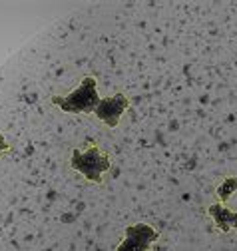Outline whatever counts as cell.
I'll list each match as a JSON object with an SVG mask.
<instances>
[{
    "label": "cell",
    "instance_id": "cell-1",
    "mask_svg": "<svg viewBox=\"0 0 237 251\" xmlns=\"http://www.w3.org/2000/svg\"><path fill=\"white\" fill-rule=\"evenodd\" d=\"M98 80L94 76H84L82 82L66 96H52L50 102L66 114H94L100 104Z\"/></svg>",
    "mask_w": 237,
    "mask_h": 251
},
{
    "label": "cell",
    "instance_id": "cell-2",
    "mask_svg": "<svg viewBox=\"0 0 237 251\" xmlns=\"http://www.w3.org/2000/svg\"><path fill=\"white\" fill-rule=\"evenodd\" d=\"M70 168L78 174H82L88 181L96 185H102L104 174L110 172L112 160L106 151L100 150V146L90 144L86 150H74L70 155Z\"/></svg>",
    "mask_w": 237,
    "mask_h": 251
},
{
    "label": "cell",
    "instance_id": "cell-3",
    "mask_svg": "<svg viewBox=\"0 0 237 251\" xmlns=\"http://www.w3.org/2000/svg\"><path fill=\"white\" fill-rule=\"evenodd\" d=\"M160 239V233L150 224H132L124 231L122 243L116 247V251H150L152 245Z\"/></svg>",
    "mask_w": 237,
    "mask_h": 251
},
{
    "label": "cell",
    "instance_id": "cell-4",
    "mask_svg": "<svg viewBox=\"0 0 237 251\" xmlns=\"http://www.w3.org/2000/svg\"><path fill=\"white\" fill-rule=\"evenodd\" d=\"M128 108H130V98L126 96L124 92H118L110 98H102L100 100L94 116L102 124H106L108 128H118V124H120V120H122V116H124V112Z\"/></svg>",
    "mask_w": 237,
    "mask_h": 251
},
{
    "label": "cell",
    "instance_id": "cell-5",
    "mask_svg": "<svg viewBox=\"0 0 237 251\" xmlns=\"http://www.w3.org/2000/svg\"><path fill=\"white\" fill-rule=\"evenodd\" d=\"M207 215L213 219L215 227H217L221 233H229L231 229H237V211L227 209L221 201L207 205Z\"/></svg>",
    "mask_w": 237,
    "mask_h": 251
},
{
    "label": "cell",
    "instance_id": "cell-6",
    "mask_svg": "<svg viewBox=\"0 0 237 251\" xmlns=\"http://www.w3.org/2000/svg\"><path fill=\"white\" fill-rule=\"evenodd\" d=\"M237 192V176H229L225 179H221V183L215 187V196L219 198V201H227L233 194Z\"/></svg>",
    "mask_w": 237,
    "mask_h": 251
},
{
    "label": "cell",
    "instance_id": "cell-7",
    "mask_svg": "<svg viewBox=\"0 0 237 251\" xmlns=\"http://www.w3.org/2000/svg\"><path fill=\"white\" fill-rule=\"evenodd\" d=\"M10 150V144L6 142V138L2 136V134H0V155H2V153H6Z\"/></svg>",
    "mask_w": 237,
    "mask_h": 251
}]
</instances>
